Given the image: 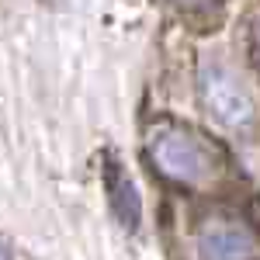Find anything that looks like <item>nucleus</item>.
Returning a JSON list of instances; mask_svg holds the SVG:
<instances>
[{
  "instance_id": "obj_1",
  "label": "nucleus",
  "mask_w": 260,
  "mask_h": 260,
  "mask_svg": "<svg viewBox=\"0 0 260 260\" xmlns=\"http://www.w3.org/2000/svg\"><path fill=\"white\" fill-rule=\"evenodd\" d=\"M149 156L167 177L180 184H198L212 174V149L184 125L163 121L149 132Z\"/></svg>"
},
{
  "instance_id": "obj_2",
  "label": "nucleus",
  "mask_w": 260,
  "mask_h": 260,
  "mask_svg": "<svg viewBox=\"0 0 260 260\" xmlns=\"http://www.w3.org/2000/svg\"><path fill=\"white\" fill-rule=\"evenodd\" d=\"M198 94L205 111L229 128H243L257 115L253 94L236 80V73L219 59H205L198 70Z\"/></svg>"
},
{
  "instance_id": "obj_3",
  "label": "nucleus",
  "mask_w": 260,
  "mask_h": 260,
  "mask_svg": "<svg viewBox=\"0 0 260 260\" xmlns=\"http://www.w3.org/2000/svg\"><path fill=\"white\" fill-rule=\"evenodd\" d=\"M194 253H198V260H257V240L240 222L215 219L201 225L198 240H194Z\"/></svg>"
},
{
  "instance_id": "obj_4",
  "label": "nucleus",
  "mask_w": 260,
  "mask_h": 260,
  "mask_svg": "<svg viewBox=\"0 0 260 260\" xmlns=\"http://www.w3.org/2000/svg\"><path fill=\"white\" fill-rule=\"evenodd\" d=\"M104 187H108V198H111V212L118 215V222L128 233H136L142 219V201L136 194V184L128 180V174L118 170V163L104 167Z\"/></svg>"
},
{
  "instance_id": "obj_5",
  "label": "nucleus",
  "mask_w": 260,
  "mask_h": 260,
  "mask_svg": "<svg viewBox=\"0 0 260 260\" xmlns=\"http://www.w3.org/2000/svg\"><path fill=\"white\" fill-rule=\"evenodd\" d=\"M253 52H257V59H260V21L253 24Z\"/></svg>"
},
{
  "instance_id": "obj_6",
  "label": "nucleus",
  "mask_w": 260,
  "mask_h": 260,
  "mask_svg": "<svg viewBox=\"0 0 260 260\" xmlns=\"http://www.w3.org/2000/svg\"><path fill=\"white\" fill-rule=\"evenodd\" d=\"M0 260H14V253H11V246L0 240Z\"/></svg>"
}]
</instances>
